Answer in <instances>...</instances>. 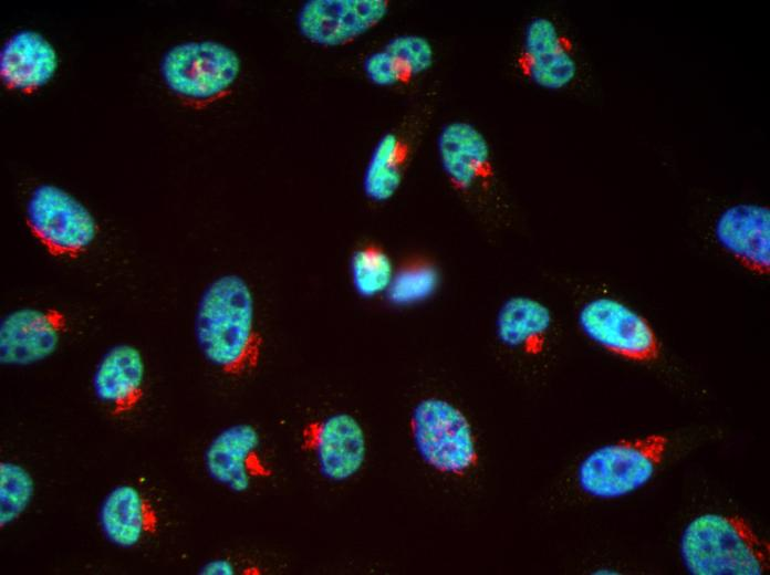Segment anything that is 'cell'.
Masks as SVG:
<instances>
[{
  "label": "cell",
  "mask_w": 770,
  "mask_h": 575,
  "mask_svg": "<svg viewBox=\"0 0 770 575\" xmlns=\"http://www.w3.org/2000/svg\"><path fill=\"white\" fill-rule=\"evenodd\" d=\"M194 331L202 356L221 374L239 378L258 368L264 341L256 323L252 291L242 276L223 274L205 288Z\"/></svg>",
  "instance_id": "obj_1"
},
{
  "label": "cell",
  "mask_w": 770,
  "mask_h": 575,
  "mask_svg": "<svg viewBox=\"0 0 770 575\" xmlns=\"http://www.w3.org/2000/svg\"><path fill=\"white\" fill-rule=\"evenodd\" d=\"M680 555L694 575H761L769 545L740 516L706 513L685 527Z\"/></svg>",
  "instance_id": "obj_2"
},
{
  "label": "cell",
  "mask_w": 770,
  "mask_h": 575,
  "mask_svg": "<svg viewBox=\"0 0 770 575\" xmlns=\"http://www.w3.org/2000/svg\"><path fill=\"white\" fill-rule=\"evenodd\" d=\"M437 150L444 175L458 197L480 217H499L500 187L482 132L465 121L449 122L439 132Z\"/></svg>",
  "instance_id": "obj_3"
},
{
  "label": "cell",
  "mask_w": 770,
  "mask_h": 575,
  "mask_svg": "<svg viewBox=\"0 0 770 575\" xmlns=\"http://www.w3.org/2000/svg\"><path fill=\"white\" fill-rule=\"evenodd\" d=\"M241 71L230 46L215 40L185 41L169 48L159 63L160 77L179 100L205 105L225 96Z\"/></svg>",
  "instance_id": "obj_4"
},
{
  "label": "cell",
  "mask_w": 770,
  "mask_h": 575,
  "mask_svg": "<svg viewBox=\"0 0 770 575\" xmlns=\"http://www.w3.org/2000/svg\"><path fill=\"white\" fill-rule=\"evenodd\" d=\"M667 446V437L660 433L602 446L580 463L579 485L584 493L597 499L627 495L652 480Z\"/></svg>",
  "instance_id": "obj_5"
},
{
  "label": "cell",
  "mask_w": 770,
  "mask_h": 575,
  "mask_svg": "<svg viewBox=\"0 0 770 575\" xmlns=\"http://www.w3.org/2000/svg\"><path fill=\"white\" fill-rule=\"evenodd\" d=\"M25 222L33 237L52 257L77 259L97 237L92 212L65 189L42 184L25 205Z\"/></svg>",
  "instance_id": "obj_6"
},
{
  "label": "cell",
  "mask_w": 770,
  "mask_h": 575,
  "mask_svg": "<svg viewBox=\"0 0 770 575\" xmlns=\"http://www.w3.org/2000/svg\"><path fill=\"white\" fill-rule=\"evenodd\" d=\"M413 440L420 458L441 472L461 473L476 457L471 426L466 416L439 398L420 400L413 409Z\"/></svg>",
  "instance_id": "obj_7"
},
{
  "label": "cell",
  "mask_w": 770,
  "mask_h": 575,
  "mask_svg": "<svg viewBox=\"0 0 770 575\" xmlns=\"http://www.w3.org/2000/svg\"><path fill=\"white\" fill-rule=\"evenodd\" d=\"M578 323L586 337L625 359L648 363L660 354L649 322L616 299L601 296L587 301L579 311Z\"/></svg>",
  "instance_id": "obj_8"
},
{
  "label": "cell",
  "mask_w": 770,
  "mask_h": 575,
  "mask_svg": "<svg viewBox=\"0 0 770 575\" xmlns=\"http://www.w3.org/2000/svg\"><path fill=\"white\" fill-rule=\"evenodd\" d=\"M388 10L385 0H309L298 11L296 28L310 43L342 46L378 25Z\"/></svg>",
  "instance_id": "obj_9"
},
{
  "label": "cell",
  "mask_w": 770,
  "mask_h": 575,
  "mask_svg": "<svg viewBox=\"0 0 770 575\" xmlns=\"http://www.w3.org/2000/svg\"><path fill=\"white\" fill-rule=\"evenodd\" d=\"M301 447L311 454L320 474L333 482L356 474L366 456L363 428L346 412L305 424L301 430Z\"/></svg>",
  "instance_id": "obj_10"
},
{
  "label": "cell",
  "mask_w": 770,
  "mask_h": 575,
  "mask_svg": "<svg viewBox=\"0 0 770 575\" xmlns=\"http://www.w3.org/2000/svg\"><path fill=\"white\" fill-rule=\"evenodd\" d=\"M517 66L529 82L550 91L568 87L579 72L571 40L548 17H534L526 25Z\"/></svg>",
  "instance_id": "obj_11"
},
{
  "label": "cell",
  "mask_w": 770,
  "mask_h": 575,
  "mask_svg": "<svg viewBox=\"0 0 770 575\" xmlns=\"http://www.w3.org/2000/svg\"><path fill=\"white\" fill-rule=\"evenodd\" d=\"M207 474L228 490L241 493L272 475L262 452L261 436L250 424L231 425L218 432L204 453Z\"/></svg>",
  "instance_id": "obj_12"
},
{
  "label": "cell",
  "mask_w": 770,
  "mask_h": 575,
  "mask_svg": "<svg viewBox=\"0 0 770 575\" xmlns=\"http://www.w3.org/2000/svg\"><path fill=\"white\" fill-rule=\"evenodd\" d=\"M67 327L64 312L56 307H21L0 322V363L28 366L50 357Z\"/></svg>",
  "instance_id": "obj_13"
},
{
  "label": "cell",
  "mask_w": 770,
  "mask_h": 575,
  "mask_svg": "<svg viewBox=\"0 0 770 575\" xmlns=\"http://www.w3.org/2000/svg\"><path fill=\"white\" fill-rule=\"evenodd\" d=\"M714 232L722 250L742 268L759 276L769 275V207L752 202L731 205L717 217Z\"/></svg>",
  "instance_id": "obj_14"
},
{
  "label": "cell",
  "mask_w": 770,
  "mask_h": 575,
  "mask_svg": "<svg viewBox=\"0 0 770 575\" xmlns=\"http://www.w3.org/2000/svg\"><path fill=\"white\" fill-rule=\"evenodd\" d=\"M92 388L111 416L134 411L145 395V362L141 351L131 344L108 348L95 367Z\"/></svg>",
  "instance_id": "obj_15"
},
{
  "label": "cell",
  "mask_w": 770,
  "mask_h": 575,
  "mask_svg": "<svg viewBox=\"0 0 770 575\" xmlns=\"http://www.w3.org/2000/svg\"><path fill=\"white\" fill-rule=\"evenodd\" d=\"M59 66L53 44L40 32L20 30L0 51V76L9 90L31 94L46 85Z\"/></svg>",
  "instance_id": "obj_16"
},
{
  "label": "cell",
  "mask_w": 770,
  "mask_h": 575,
  "mask_svg": "<svg viewBox=\"0 0 770 575\" xmlns=\"http://www.w3.org/2000/svg\"><path fill=\"white\" fill-rule=\"evenodd\" d=\"M98 524L111 544L132 548L157 533L159 515L142 491L131 484H121L103 499Z\"/></svg>",
  "instance_id": "obj_17"
},
{
  "label": "cell",
  "mask_w": 770,
  "mask_h": 575,
  "mask_svg": "<svg viewBox=\"0 0 770 575\" xmlns=\"http://www.w3.org/2000/svg\"><path fill=\"white\" fill-rule=\"evenodd\" d=\"M552 325V314L540 301L514 295L500 306L496 317L498 339L510 348L535 351Z\"/></svg>",
  "instance_id": "obj_18"
},
{
  "label": "cell",
  "mask_w": 770,
  "mask_h": 575,
  "mask_svg": "<svg viewBox=\"0 0 770 575\" xmlns=\"http://www.w3.org/2000/svg\"><path fill=\"white\" fill-rule=\"evenodd\" d=\"M409 151V144L397 132L379 137L363 176V190L370 200L384 202L394 197L402 185Z\"/></svg>",
  "instance_id": "obj_19"
},
{
  "label": "cell",
  "mask_w": 770,
  "mask_h": 575,
  "mask_svg": "<svg viewBox=\"0 0 770 575\" xmlns=\"http://www.w3.org/2000/svg\"><path fill=\"white\" fill-rule=\"evenodd\" d=\"M439 272L428 258L415 255L394 270L392 282L385 292L395 305H408L426 300L438 286Z\"/></svg>",
  "instance_id": "obj_20"
},
{
  "label": "cell",
  "mask_w": 770,
  "mask_h": 575,
  "mask_svg": "<svg viewBox=\"0 0 770 575\" xmlns=\"http://www.w3.org/2000/svg\"><path fill=\"white\" fill-rule=\"evenodd\" d=\"M351 280L362 297L385 293L394 275V266L387 252L377 244L357 248L350 261Z\"/></svg>",
  "instance_id": "obj_21"
},
{
  "label": "cell",
  "mask_w": 770,
  "mask_h": 575,
  "mask_svg": "<svg viewBox=\"0 0 770 575\" xmlns=\"http://www.w3.org/2000/svg\"><path fill=\"white\" fill-rule=\"evenodd\" d=\"M34 481L30 472L12 461L0 462V526L17 521L31 504Z\"/></svg>",
  "instance_id": "obj_22"
},
{
  "label": "cell",
  "mask_w": 770,
  "mask_h": 575,
  "mask_svg": "<svg viewBox=\"0 0 770 575\" xmlns=\"http://www.w3.org/2000/svg\"><path fill=\"white\" fill-rule=\"evenodd\" d=\"M384 49L396 58L410 79L425 73L434 64L433 45L420 35L402 34L394 36Z\"/></svg>",
  "instance_id": "obj_23"
},
{
  "label": "cell",
  "mask_w": 770,
  "mask_h": 575,
  "mask_svg": "<svg viewBox=\"0 0 770 575\" xmlns=\"http://www.w3.org/2000/svg\"><path fill=\"white\" fill-rule=\"evenodd\" d=\"M363 69L366 77L382 87L404 84L412 80L396 58L385 49L367 55Z\"/></svg>",
  "instance_id": "obj_24"
},
{
  "label": "cell",
  "mask_w": 770,
  "mask_h": 575,
  "mask_svg": "<svg viewBox=\"0 0 770 575\" xmlns=\"http://www.w3.org/2000/svg\"><path fill=\"white\" fill-rule=\"evenodd\" d=\"M199 573L205 575H231L235 573V567L228 560L219 558L207 562Z\"/></svg>",
  "instance_id": "obj_25"
}]
</instances>
